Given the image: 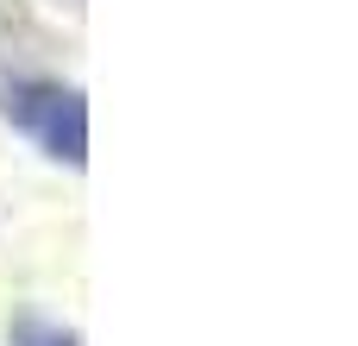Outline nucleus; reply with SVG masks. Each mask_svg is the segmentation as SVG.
Listing matches in <instances>:
<instances>
[{
	"instance_id": "nucleus-3",
	"label": "nucleus",
	"mask_w": 358,
	"mask_h": 346,
	"mask_svg": "<svg viewBox=\"0 0 358 346\" xmlns=\"http://www.w3.org/2000/svg\"><path fill=\"white\" fill-rule=\"evenodd\" d=\"M13 38H25V13L13 0H0V44H13Z\"/></svg>"
},
{
	"instance_id": "nucleus-1",
	"label": "nucleus",
	"mask_w": 358,
	"mask_h": 346,
	"mask_svg": "<svg viewBox=\"0 0 358 346\" xmlns=\"http://www.w3.org/2000/svg\"><path fill=\"white\" fill-rule=\"evenodd\" d=\"M0 120L50 164L82 170L88 164V101L69 82L50 76H6L0 82Z\"/></svg>"
},
{
	"instance_id": "nucleus-4",
	"label": "nucleus",
	"mask_w": 358,
	"mask_h": 346,
	"mask_svg": "<svg viewBox=\"0 0 358 346\" xmlns=\"http://www.w3.org/2000/svg\"><path fill=\"white\" fill-rule=\"evenodd\" d=\"M63 6H82V0H63Z\"/></svg>"
},
{
	"instance_id": "nucleus-2",
	"label": "nucleus",
	"mask_w": 358,
	"mask_h": 346,
	"mask_svg": "<svg viewBox=\"0 0 358 346\" xmlns=\"http://www.w3.org/2000/svg\"><path fill=\"white\" fill-rule=\"evenodd\" d=\"M6 346H82V340H76V328H63V321L19 315V321H13V334H6Z\"/></svg>"
}]
</instances>
